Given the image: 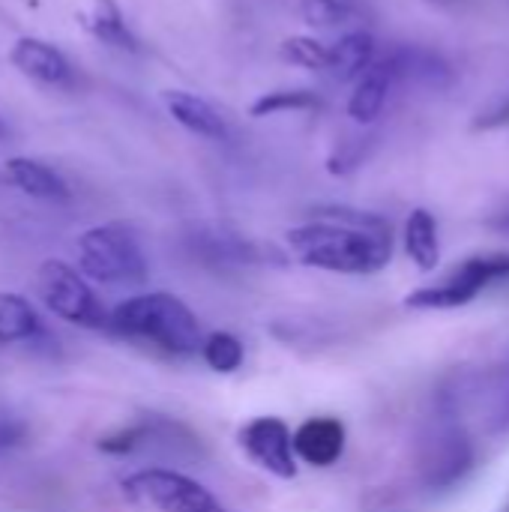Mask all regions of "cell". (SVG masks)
I'll list each match as a JSON object with an SVG mask.
<instances>
[{
    "label": "cell",
    "mask_w": 509,
    "mask_h": 512,
    "mask_svg": "<svg viewBox=\"0 0 509 512\" xmlns=\"http://www.w3.org/2000/svg\"><path fill=\"white\" fill-rule=\"evenodd\" d=\"M36 333H39L36 309L24 297L0 291V345L27 342Z\"/></svg>",
    "instance_id": "ac0fdd59"
},
{
    "label": "cell",
    "mask_w": 509,
    "mask_h": 512,
    "mask_svg": "<svg viewBox=\"0 0 509 512\" xmlns=\"http://www.w3.org/2000/svg\"><path fill=\"white\" fill-rule=\"evenodd\" d=\"M315 108H321V96L315 90H306V87H282V90L261 93L249 105V114L252 117H273V114H285V111H315Z\"/></svg>",
    "instance_id": "d6986e66"
},
{
    "label": "cell",
    "mask_w": 509,
    "mask_h": 512,
    "mask_svg": "<svg viewBox=\"0 0 509 512\" xmlns=\"http://www.w3.org/2000/svg\"><path fill=\"white\" fill-rule=\"evenodd\" d=\"M162 102L168 108V114L189 132L201 135V138H210V141H222L228 135V123L225 117L201 96L195 93H186V90H165L162 93Z\"/></svg>",
    "instance_id": "8fae6325"
},
{
    "label": "cell",
    "mask_w": 509,
    "mask_h": 512,
    "mask_svg": "<svg viewBox=\"0 0 509 512\" xmlns=\"http://www.w3.org/2000/svg\"><path fill=\"white\" fill-rule=\"evenodd\" d=\"M201 354H204V363L222 375H231L243 366V342L231 333H210L204 339Z\"/></svg>",
    "instance_id": "44dd1931"
},
{
    "label": "cell",
    "mask_w": 509,
    "mask_h": 512,
    "mask_svg": "<svg viewBox=\"0 0 509 512\" xmlns=\"http://www.w3.org/2000/svg\"><path fill=\"white\" fill-rule=\"evenodd\" d=\"M18 438H21V423H15V420H0V450H3V447H12Z\"/></svg>",
    "instance_id": "cb8c5ba5"
},
{
    "label": "cell",
    "mask_w": 509,
    "mask_h": 512,
    "mask_svg": "<svg viewBox=\"0 0 509 512\" xmlns=\"http://www.w3.org/2000/svg\"><path fill=\"white\" fill-rule=\"evenodd\" d=\"M36 288L42 303L63 321L75 327H105L111 315H105L99 297L90 291L81 273L66 267L63 261H45L36 276Z\"/></svg>",
    "instance_id": "5b68a950"
},
{
    "label": "cell",
    "mask_w": 509,
    "mask_h": 512,
    "mask_svg": "<svg viewBox=\"0 0 509 512\" xmlns=\"http://www.w3.org/2000/svg\"><path fill=\"white\" fill-rule=\"evenodd\" d=\"M123 492L159 512H228L201 483L165 468H147L126 477Z\"/></svg>",
    "instance_id": "8992f818"
},
{
    "label": "cell",
    "mask_w": 509,
    "mask_h": 512,
    "mask_svg": "<svg viewBox=\"0 0 509 512\" xmlns=\"http://www.w3.org/2000/svg\"><path fill=\"white\" fill-rule=\"evenodd\" d=\"M279 57L291 66L303 69H327L330 66V45L315 36H288L279 45Z\"/></svg>",
    "instance_id": "ffe728a7"
},
{
    "label": "cell",
    "mask_w": 509,
    "mask_h": 512,
    "mask_svg": "<svg viewBox=\"0 0 509 512\" xmlns=\"http://www.w3.org/2000/svg\"><path fill=\"white\" fill-rule=\"evenodd\" d=\"M81 24H84L87 33H93L99 42H105V45H111V48L132 51V54L141 48V45H138V36L129 30L126 18H123L120 6H117L114 0H93V6H90V12L84 15Z\"/></svg>",
    "instance_id": "9a60e30c"
},
{
    "label": "cell",
    "mask_w": 509,
    "mask_h": 512,
    "mask_svg": "<svg viewBox=\"0 0 509 512\" xmlns=\"http://www.w3.org/2000/svg\"><path fill=\"white\" fill-rule=\"evenodd\" d=\"M240 447L246 456L279 480L297 477V453L294 435L279 417H258L240 429Z\"/></svg>",
    "instance_id": "52a82bcc"
},
{
    "label": "cell",
    "mask_w": 509,
    "mask_h": 512,
    "mask_svg": "<svg viewBox=\"0 0 509 512\" xmlns=\"http://www.w3.org/2000/svg\"><path fill=\"white\" fill-rule=\"evenodd\" d=\"M384 60H387L396 81H414V84H423V87H435V90H441V87H447L453 81V72H450L447 60L441 54L429 51V48H417V45L396 48Z\"/></svg>",
    "instance_id": "30bf717a"
},
{
    "label": "cell",
    "mask_w": 509,
    "mask_h": 512,
    "mask_svg": "<svg viewBox=\"0 0 509 512\" xmlns=\"http://www.w3.org/2000/svg\"><path fill=\"white\" fill-rule=\"evenodd\" d=\"M375 36L369 30H351L330 45V75L336 81H357L378 57Z\"/></svg>",
    "instance_id": "5bb4252c"
},
{
    "label": "cell",
    "mask_w": 509,
    "mask_h": 512,
    "mask_svg": "<svg viewBox=\"0 0 509 512\" xmlns=\"http://www.w3.org/2000/svg\"><path fill=\"white\" fill-rule=\"evenodd\" d=\"M396 78L387 66V60H375L357 81H354V90L348 96V117H354L357 123H375L387 105V96L393 90Z\"/></svg>",
    "instance_id": "7c38bea8"
},
{
    "label": "cell",
    "mask_w": 509,
    "mask_h": 512,
    "mask_svg": "<svg viewBox=\"0 0 509 512\" xmlns=\"http://www.w3.org/2000/svg\"><path fill=\"white\" fill-rule=\"evenodd\" d=\"M288 246L300 264L330 273L369 276L390 264L393 237L387 228L342 225L330 219H315L288 231Z\"/></svg>",
    "instance_id": "6da1fadb"
},
{
    "label": "cell",
    "mask_w": 509,
    "mask_h": 512,
    "mask_svg": "<svg viewBox=\"0 0 509 512\" xmlns=\"http://www.w3.org/2000/svg\"><path fill=\"white\" fill-rule=\"evenodd\" d=\"M474 132H501V129H509V99L483 111L474 123H471Z\"/></svg>",
    "instance_id": "603a6c76"
},
{
    "label": "cell",
    "mask_w": 509,
    "mask_h": 512,
    "mask_svg": "<svg viewBox=\"0 0 509 512\" xmlns=\"http://www.w3.org/2000/svg\"><path fill=\"white\" fill-rule=\"evenodd\" d=\"M300 15L312 27H336L351 15L348 0H300Z\"/></svg>",
    "instance_id": "7402d4cb"
},
{
    "label": "cell",
    "mask_w": 509,
    "mask_h": 512,
    "mask_svg": "<svg viewBox=\"0 0 509 512\" xmlns=\"http://www.w3.org/2000/svg\"><path fill=\"white\" fill-rule=\"evenodd\" d=\"M3 171H6V180H9L15 189H21L24 195H30V198L54 201V204L69 201V186H66V180H63L57 171H51L48 165L36 162V159L12 156V159H6Z\"/></svg>",
    "instance_id": "4fadbf2b"
},
{
    "label": "cell",
    "mask_w": 509,
    "mask_h": 512,
    "mask_svg": "<svg viewBox=\"0 0 509 512\" xmlns=\"http://www.w3.org/2000/svg\"><path fill=\"white\" fill-rule=\"evenodd\" d=\"M108 327L117 330L120 336L153 342L156 348L177 354V357H189L204 348V336H201V324L195 312L180 297L165 294V291L138 294L120 303L111 312Z\"/></svg>",
    "instance_id": "7a4b0ae2"
},
{
    "label": "cell",
    "mask_w": 509,
    "mask_h": 512,
    "mask_svg": "<svg viewBox=\"0 0 509 512\" xmlns=\"http://www.w3.org/2000/svg\"><path fill=\"white\" fill-rule=\"evenodd\" d=\"M294 453L312 468H330L345 453V426L336 417H312L294 432Z\"/></svg>",
    "instance_id": "9c48e42d"
},
{
    "label": "cell",
    "mask_w": 509,
    "mask_h": 512,
    "mask_svg": "<svg viewBox=\"0 0 509 512\" xmlns=\"http://www.w3.org/2000/svg\"><path fill=\"white\" fill-rule=\"evenodd\" d=\"M507 512H509V510H507Z\"/></svg>",
    "instance_id": "4316f807"
},
{
    "label": "cell",
    "mask_w": 509,
    "mask_h": 512,
    "mask_svg": "<svg viewBox=\"0 0 509 512\" xmlns=\"http://www.w3.org/2000/svg\"><path fill=\"white\" fill-rule=\"evenodd\" d=\"M405 249L417 270L432 273L441 264V243H438V222L429 210L417 207L405 222Z\"/></svg>",
    "instance_id": "2e32d148"
},
{
    "label": "cell",
    "mask_w": 509,
    "mask_h": 512,
    "mask_svg": "<svg viewBox=\"0 0 509 512\" xmlns=\"http://www.w3.org/2000/svg\"><path fill=\"white\" fill-rule=\"evenodd\" d=\"M492 228H495V231H501V234H509V213H501V216L492 222Z\"/></svg>",
    "instance_id": "d4e9b609"
},
{
    "label": "cell",
    "mask_w": 509,
    "mask_h": 512,
    "mask_svg": "<svg viewBox=\"0 0 509 512\" xmlns=\"http://www.w3.org/2000/svg\"><path fill=\"white\" fill-rule=\"evenodd\" d=\"M78 267L102 285H141L147 279L144 249L129 225L108 222L78 237Z\"/></svg>",
    "instance_id": "3957f363"
},
{
    "label": "cell",
    "mask_w": 509,
    "mask_h": 512,
    "mask_svg": "<svg viewBox=\"0 0 509 512\" xmlns=\"http://www.w3.org/2000/svg\"><path fill=\"white\" fill-rule=\"evenodd\" d=\"M9 63H12L21 75L33 78L36 84H48V87H63V84H69V78H72L69 60H66L51 42L36 39V36H21V39H15L12 48H9Z\"/></svg>",
    "instance_id": "ba28073f"
},
{
    "label": "cell",
    "mask_w": 509,
    "mask_h": 512,
    "mask_svg": "<svg viewBox=\"0 0 509 512\" xmlns=\"http://www.w3.org/2000/svg\"><path fill=\"white\" fill-rule=\"evenodd\" d=\"M3 138H9V126H6V120L0 117V141H3Z\"/></svg>",
    "instance_id": "484cf974"
},
{
    "label": "cell",
    "mask_w": 509,
    "mask_h": 512,
    "mask_svg": "<svg viewBox=\"0 0 509 512\" xmlns=\"http://www.w3.org/2000/svg\"><path fill=\"white\" fill-rule=\"evenodd\" d=\"M509 279V252H489V255H474L462 261L450 276L438 285L420 288L405 297L408 309H459L477 300L480 291H486L495 282Z\"/></svg>",
    "instance_id": "277c9868"
},
{
    "label": "cell",
    "mask_w": 509,
    "mask_h": 512,
    "mask_svg": "<svg viewBox=\"0 0 509 512\" xmlns=\"http://www.w3.org/2000/svg\"><path fill=\"white\" fill-rule=\"evenodd\" d=\"M468 465H471V444H468L465 435L450 432V435L435 441V456L429 462L432 483L450 486V483H456L468 471Z\"/></svg>",
    "instance_id": "e0dca14e"
}]
</instances>
